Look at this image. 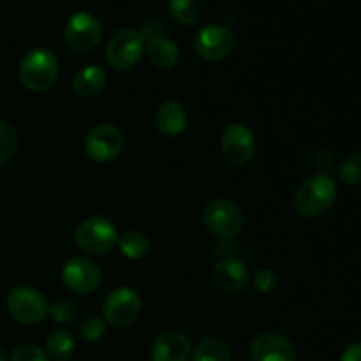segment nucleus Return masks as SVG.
Segmentation results:
<instances>
[{
	"mask_svg": "<svg viewBox=\"0 0 361 361\" xmlns=\"http://www.w3.org/2000/svg\"><path fill=\"white\" fill-rule=\"evenodd\" d=\"M337 183L330 175L316 173L303 180L293 196V208L298 215L314 219L323 215L337 200Z\"/></svg>",
	"mask_w": 361,
	"mask_h": 361,
	"instance_id": "f257e3e1",
	"label": "nucleus"
},
{
	"mask_svg": "<svg viewBox=\"0 0 361 361\" xmlns=\"http://www.w3.org/2000/svg\"><path fill=\"white\" fill-rule=\"evenodd\" d=\"M20 81L32 92H46L59 80V60L48 49H32L20 62Z\"/></svg>",
	"mask_w": 361,
	"mask_h": 361,
	"instance_id": "f03ea898",
	"label": "nucleus"
},
{
	"mask_svg": "<svg viewBox=\"0 0 361 361\" xmlns=\"http://www.w3.org/2000/svg\"><path fill=\"white\" fill-rule=\"evenodd\" d=\"M116 226L106 217H88L78 226L76 245L90 256H102L116 245Z\"/></svg>",
	"mask_w": 361,
	"mask_h": 361,
	"instance_id": "7ed1b4c3",
	"label": "nucleus"
},
{
	"mask_svg": "<svg viewBox=\"0 0 361 361\" xmlns=\"http://www.w3.org/2000/svg\"><path fill=\"white\" fill-rule=\"evenodd\" d=\"M145 51V35L134 28H120L106 46V59L115 71H130Z\"/></svg>",
	"mask_w": 361,
	"mask_h": 361,
	"instance_id": "20e7f679",
	"label": "nucleus"
},
{
	"mask_svg": "<svg viewBox=\"0 0 361 361\" xmlns=\"http://www.w3.org/2000/svg\"><path fill=\"white\" fill-rule=\"evenodd\" d=\"M48 302L41 291L30 286H18L7 296V310L11 317L21 324H39L48 316Z\"/></svg>",
	"mask_w": 361,
	"mask_h": 361,
	"instance_id": "39448f33",
	"label": "nucleus"
},
{
	"mask_svg": "<svg viewBox=\"0 0 361 361\" xmlns=\"http://www.w3.org/2000/svg\"><path fill=\"white\" fill-rule=\"evenodd\" d=\"M203 222L208 231L222 240L235 238L243 226V215L233 201L214 200L204 207Z\"/></svg>",
	"mask_w": 361,
	"mask_h": 361,
	"instance_id": "423d86ee",
	"label": "nucleus"
},
{
	"mask_svg": "<svg viewBox=\"0 0 361 361\" xmlns=\"http://www.w3.org/2000/svg\"><path fill=\"white\" fill-rule=\"evenodd\" d=\"M141 298L130 288H118L106 296L102 303V319L115 328H126L137 319Z\"/></svg>",
	"mask_w": 361,
	"mask_h": 361,
	"instance_id": "0eeeda50",
	"label": "nucleus"
},
{
	"mask_svg": "<svg viewBox=\"0 0 361 361\" xmlns=\"http://www.w3.org/2000/svg\"><path fill=\"white\" fill-rule=\"evenodd\" d=\"M102 35L101 21L97 16L92 13L81 11V13L73 14L66 25V37L67 46L73 49L74 53H88L99 44Z\"/></svg>",
	"mask_w": 361,
	"mask_h": 361,
	"instance_id": "6e6552de",
	"label": "nucleus"
},
{
	"mask_svg": "<svg viewBox=\"0 0 361 361\" xmlns=\"http://www.w3.org/2000/svg\"><path fill=\"white\" fill-rule=\"evenodd\" d=\"M123 145H126V137L122 130L111 123H102L87 134L83 147L92 161L109 162L118 157L120 152L123 150Z\"/></svg>",
	"mask_w": 361,
	"mask_h": 361,
	"instance_id": "1a4fd4ad",
	"label": "nucleus"
},
{
	"mask_svg": "<svg viewBox=\"0 0 361 361\" xmlns=\"http://www.w3.org/2000/svg\"><path fill=\"white\" fill-rule=\"evenodd\" d=\"M221 150L233 166H245L256 154V137L245 123H231L222 130Z\"/></svg>",
	"mask_w": 361,
	"mask_h": 361,
	"instance_id": "9d476101",
	"label": "nucleus"
},
{
	"mask_svg": "<svg viewBox=\"0 0 361 361\" xmlns=\"http://www.w3.org/2000/svg\"><path fill=\"white\" fill-rule=\"evenodd\" d=\"M235 34L222 25H208L201 28L194 37V49L197 55L210 62L226 59L235 49Z\"/></svg>",
	"mask_w": 361,
	"mask_h": 361,
	"instance_id": "9b49d317",
	"label": "nucleus"
},
{
	"mask_svg": "<svg viewBox=\"0 0 361 361\" xmlns=\"http://www.w3.org/2000/svg\"><path fill=\"white\" fill-rule=\"evenodd\" d=\"M62 281L78 295H90L101 284V270L88 257H71L62 268Z\"/></svg>",
	"mask_w": 361,
	"mask_h": 361,
	"instance_id": "f8f14e48",
	"label": "nucleus"
},
{
	"mask_svg": "<svg viewBox=\"0 0 361 361\" xmlns=\"http://www.w3.org/2000/svg\"><path fill=\"white\" fill-rule=\"evenodd\" d=\"M252 361H295L296 349L289 338L279 334H261L249 349Z\"/></svg>",
	"mask_w": 361,
	"mask_h": 361,
	"instance_id": "ddd939ff",
	"label": "nucleus"
},
{
	"mask_svg": "<svg viewBox=\"0 0 361 361\" xmlns=\"http://www.w3.org/2000/svg\"><path fill=\"white\" fill-rule=\"evenodd\" d=\"M190 355V341L180 331L161 334L152 344V361H187Z\"/></svg>",
	"mask_w": 361,
	"mask_h": 361,
	"instance_id": "4468645a",
	"label": "nucleus"
},
{
	"mask_svg": "<svg viewBox=\"0 0 361 361\" xmlns=\"http://www.w3.org/2000/svg\"><path fill=\"white\" fill-rule=\"evenodd\" d=\"M214 277L219 288L226 293H231V295L243 293L250 282L247 267L235 257L219 261L214 270Z\"/></svg>",
	"mask_w": 361,
	"mask_h": 361,
	"instance_id": "2eb2a0df",
	"label": "nucleus"
},
{
	"mask_svg": "<svg viewBox=\"0 0 361 361\" xmlns=\"http://www.w3.org/2000/svg\"><path fill=\"white\" fill-rule=\"evenodd\" d=\"M147 55L152 66L161 71H169L178 63V46L164 34H154L147 42Z\"/></svg>",
	"mask_w": 361,
	"mask_h": 361,
	"instance_id": "dca6fc26",
	"label": "nucleus"
},
{
	"mask_svg": "<svg viewBox=\"0 0 361 361\" xmlns=\"http://www.w3.org/2000/svg\"><path fill=\"white\" fill-rule=\"evenodd\" d=\"M155 126L161 134L168 137H175L182 134L187 127V111L180 102L168 101L157 109Z\"/></svg>",
	"mask_w": 361,
	"mask_h": 361,
	"instance_id": "f3484780",
	"label": "nucleus"
},
{
	"mask_svg": "<svg viewBox=\"0 0 361 361\" xmlns=\"http://www.w3.org/2000/svg\"><path fill=\"white\" fill-rule=\"evenodd\" d=\"M106 80H108V76H106L102 67L87 66L78 71L76 76H74V92L80 97L92 99L104 90Z\"/></svg>",
	"mask_w": 361,
	"mask_h": 361,
	"instance_id": "a211bd4d",
	"label": "nucleus"
},
{
	"mask_svg": "<svg viewBox=\"0 0 361 361\" xmlns=\"http://www.w3.org/2000/svg\"><path fill=\"white\" fill-rule=\"evenodd\" d=\"M192 361H231V349L222 338H204L194 349Z\"/></svg>",
	"mask_w": 361,
	"mask_h": 361,
	"instance_id": "6ab92c4d",
	"label": "nucleus"
},
{
	"mask_svg": "<svg viewBox=\"0 0 361 361\" xmlns=\"http://www.w3.org/2000/svg\"><path fill=\"white\" fill-rule=\"evenodd\" d=\"M116 245H118L120 252L126 257H129V259H141V257L147 256L148 250H150V242H148V238L143 233L137 231H126L122 233V235H118Z\"/></svg>",
	"mask_w": 361,
	"mask_h": 361,
	"instance_id": "aec40b11",
	"label": "nucleus"
},
{
	"mask_svg": "<svg viewBox=\"0 0 361 361\" xmlns=\"http://www.w3.org/2000/svg\"><path fill=\"white\" fill-rule=\"evenodd\" d=\"M74 338L69 331L66 330H55L49 334L48 341H46V349H48V356L55 361H67L74 353Z\"/></svg>",
	"mask_w": 361,
	"mask_h": 361,
	"instance_id": "412c9836",
	"label": "nucleus"
},
{
	"mask_svg": "<svg viewBox=\"0 0 361 361\" xmlns=\"http://www.w3.org/2000/svg\"><path fill=\"white\" fill-rule=\"evenodd\" d=\"M337 175L345 185H361V152L345 157L338 164Z\"/></svg>",
	"mask_w": 361,
	"mask_h": 361,
	"instance_id": "4be33fe9",
	"label": "nucleus"
},
{
	"mask_svg": "<svg viewBox=\"0 0 361 361\" xmlns=\"http://www.w3.org/2000/svg\"><path fill=\"white\" fill-rule=\"evenodd\" d=\"M18 147V134L11 123L0 120V166L6 164Z\"/></svg>",
	"mask_w": 361,
	"mask_h": 361,
	"instance_id": "5701e85b",
	"label": "nucleus"
},
{
	"mask_svg": "<svg viewBox=\"0 0 361 361\" xmlns=\"http://www.w3.org/2000/svg\"><path fill=\"white\" fill-rule=\"evenodd\" d=\"M169 11L180 25H192L197 20L196 0H169Z\"/></svg>",
	"mask_w": 361,
	"mask_h": 361,
	"instance_id": "b1692460",
	"label": "nucleus"
},
{
	"mask_svg": "<svg viewBox=\"0 0 361 361\" xmlns=\"http://www.w3.org/2000/svg\"><path fill=\"white\" fill-rule=\"evenodd\" d=\"M48 314L51 319L59 324H69L76 319L78 309L74 305L73 300L69 298H59L48 307Z\"/></svg>",
	"mask_w": 361,
	"mask_h": 361,
	"instance_id": "393cba45",
	"label": "nucleus"
},
{
	"mask_svg": "<svg viewBox=\"0 0 361 361\" xmlns=\"http://www.w3.org/2000/svg\"><path fill=\"white\" fill-rule=\"evenodd\" d=\"M106 321L99 316H88L81 321L80 335L87 342H95L104 335Z\"/></svg>",
	"mask_w": 361,
	"mask_h": 361,
	"instance_id": "a878e982",
	"label": "nucleus"
},
{
	"mask_svg": "<svg viewBox=\"0 0 361 361\" xmlns=\"http://www.w3.org/2000/svg\"><path fill=\"white\" fill-rule=\"evenodd\" d=\"M11 361H51V358L48 356V353L42 351L37 345L25 344L14 349Z\"/></svg>",
	"mask_w": 361,
	"mask_h": 361,
	"instance_id": "bb28decb",
	"label": "nucleus"
},
{
	"mask_svg": "<svg viewBox=\"0 0 361 361\" xmlns=\"http://www.w3.org/2000/svg\"><path fill=\"white\" fill-rule=\"evenodd\" d=\"M252 284L259 293H271L277 288V275L271 270H259L252 277Z\"/></svg>",
	"mask_w": 361,
	"mask_h": 361,
	"instance_id": "cd10ccee",
	"label": "nucleus"
},
{
	"mask_svg": "<svg viewBox=\"0 0 361 361\" xmlns=\"http://www.w3.org/2000/svg\"><path fill=\"white\" fill-rule=\"evenodd\" d=\"M314 166L319 173L328 175L335 168V155L330 150H319L314 157Z\"/></svg>",
	"mask_w": 361,
	"mask_h": 361,
	"instance_id": "c85d7f7f",
	"label": "nucleus"
},
{
	"mask_svg": "<svg viewBox=\"0 0 361 361\" xmlns=\"http://www.w3.org/2000/svg\"><path fill=\"white\" fill-rule=\"evenodd\" d=\"M341 361H361V342H353L341 355Z\"/></svg>",
	"mask_w": 361,
	"mask_h": 361,
	"instance_id": "c756f323",
	"label": "nucleus"
},
{
	"mask_svg": "<svg viewBox=\"0 0 361 361\" xmlns=\"http://www.w3.org/2000/svg\"><path fill=\"white\" fill-rule=\"evenodd\" d=\"M0 361H7V355L4 351V348H0Z\"/></svg>",
	"mask_w": 361,
	"mask_h": 361,
	"instance_id": "7c9ffc66",
	"label": "nucleus"
}]
</instances>
